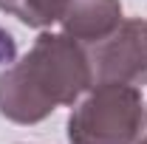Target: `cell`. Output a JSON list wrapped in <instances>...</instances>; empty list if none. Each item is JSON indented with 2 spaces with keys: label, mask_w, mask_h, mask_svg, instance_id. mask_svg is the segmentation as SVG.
<instances>
[{
  "label": "cell",
  "mask_w": 147,
  "mask_h": 144,
  "mask_svg": "<svg viewBox=\"0 0 147 144\" xmlns=\"http://www.w3.org/2000/svg\"><path fill=\"white\" fill-rule=\"evenodd\" d=\"M93 85L88 51L68 34L42 31L0 73V113L17 124H37L59 105H74Z\"/></svg>",
  "instance_id": "1"
},
{
  "label": "cell",
  "mask_w": 147,
  "mask_h": 144,
  "mask_svg": "<svg viewBox=\"0 0 147 144\" xmlns=\"http://www.w3.org/2000/svg\"><path fill=\"white\" fill-rule=\"evenodd\" d=\"M142 90L122 82H99L68 116V144H133L142 133Z\"/></svg>",
  "instance_id": "2"
},
{
  "label": "cell",
  "mask_w": 147,
  "mask_h": 144,
  "mask_svg": "<svg viewBox=\"0 0 147 144\" xmlns=\"http://www.w3.org/2000/svg\"><path fill=\"white\" fill-rule=\"evenodd\" d=\"M93 82L147 85V20H122L105 40L85 45Z\"/></svg>",
  "instance_id": "3"
},
{
  "label": "cell",
  "mask_w": 147,
  "mask_h": 144,
  "mask_svg": "<svg viewBox=\"0 0 147 144\" xmlns=\"http://www.w3.org/2000/svg\"><path fill=\"white\" fill-rule=\"evenodd\" d=\"M122 23V3L119 0H65L59 26L62 34L74 37L82 45H93Z\"/></svg>",
  "instance_id": "4"
},
{
  "label": "cell",
  "mask_w": 147,
  "mask_h": 144,
  "mask_svg": "<svg viewBox=\"0 0 147 144\" xmlns=\"http://www.w3.org/2000/svg\"><path fill=\"white\" fill-rule=\"evenodd\" d=\"M62 3L65 0H0V11L17 17L31 28H45L51 23H59Z\"/></svg>",
  "instance_id": "5"
},
{
  "label": "cell",
  "mask_w": 147,
  "mask_h": 144,
  "mask_svg": "<svg viewBox=\"0 0 147 144\" xmlns=\"http://www.w3.org/2000/svg\"><path fill=\"white\" fill-rule=\"evenodd\" d=\"M139 144H147V113H144V122H142V133H139Z\"/></svg>",
  "instance_id": "6"
}]
</instances>
